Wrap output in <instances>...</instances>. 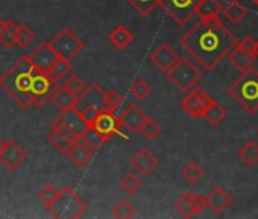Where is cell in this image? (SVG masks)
Returning a JSON list of instances; mask_svg holds the SVG:
<instances>
[{
	"instance_id": "cell-1",
	"label": "cell",
	"mask_w": 258,
	"mask_h": 219,
	"mask_svg": "<svg viewBox=\"0 0 258 219\" xmlns=\"http://www.w3.org/2000/svg\"><path fill=\"white\" fill-rule=\"evenodd\" d=\"M235 35L217 20H199L181 38V46L202 66L213 70L237 44Z\"/></svg>"
},
{
	"instance_id": "cell-2",
	"label": "cell",
	"mask_w": 258,
	"mask_h": 219,
	"mask_svg": "<svg viewBox=\"0 0 258 219\" xmlns=\"http://www.w3.org/2000/svg\"><path fill=\"white\" fill-rule=\"evenodd\" d=\"M32 76L34 66L29 60V55H22L4 75H0V88L7 91L17 105L29 110L34 106L31 93Z\"/></svg>"
},
{
	"instance_id": "cell-3",
	"label": "cell",
	"mask_w": 258,
	"mask_h": 219,
	"mask_svg": "<svg viewBox=\"0 0 258 219\" xmlns=\"http://www.w3.org/2000/svg\"><path fill=\"white\" fill-rule=\"evenodd\" d=\"M231 99L240 105L246 113L253 115L258 110V70L250 67L228 87Z\"/></svg>"
},
{
	"instance_id": "cell-4",
	"label": "cell",
	"mask_w": 258,
	"mask_h": 219,
	"mask_svg": "<svg viewBox=\"0 0 258 219\" xmlns=\"http://www.w3.org/2000/svg\"><path fill=\"white\" fill-rule=\"evenodd\" d=\"M73 106L81 113L88 125L105 110H108V94L99 84H90L85 90L76 96Z\"/></svg>"
},
{
	"instance_id": "cell-5",
	"label": "cell",
	"mask_w": 258,
	"mask_h": 219,
	"mask_svg": "<svg viewBox=\"0 0 258 219\" xmlns=\"http://www.w3.org/2000/svg\"><path fill=\"white\" fill-rule=\"evenodd\" d=\"M87 202L69 186L58 190L56 198L47 208V211L56 219H78L87 211Z\"/></svg>"
},
{
	"instance_id": "cell-6",
	"label": "cell",
	"mask_w": 258,
	"mask_h": 219,
	"mask_svg": "<svg viewBox=\"0 0 258 219\" xmlns=\"http://www.w3.org/2000/svg\"><path fill=\"white\" fill-rule=\"evenodd\" d=\"M166 73L170 82L176 85L181 91H188L190 88H193L202 76L201 70L185 57L178 58V61Z\"/></svg>"
},
{
	"instance_id": "cell-7",
	"label": "cell",
	"mask_w": 258,
	"mask_h": 219,
	"mask_svg": "<svg viewBox=\"0 0 258 219\" xmlns=\"http://www.w3.org/2000/svg\"><path fill=\"white\" fill-rule=\"evenodd\" d=\"M52 127L58 128L72 143L81 137V134L87 130L88 124L81 116V113L72 105L69 108L61 110V113L53 119Z\"/></svg>"
},
{
	"instance_id": "cell-8",
	"label": "cell",
	"mask_w": 258,
	"mask_h": 219,
	"mask_svg": "<svg viewBox=\"0 0 258 219\" xmlns=\"http://www.w3.org/2000/svg\"><path fill=\"white\" fill-rule=\"evenodd\" d=\"M49 43L52 49L55 50L56 57L67 60V61H73L85 47L84 41L69 28H64L62 31H59Z\"/></svg>"
},
{
	"instance_id": "cell-9",
	"label": "cell",
	"mask_w": 258,
	"mask_h": 219,
	"mask_svg": "<svg viewBox=\"0 0 258 219\" xmlns=\"http://www.w3.org/2000/svg\"><path fill=\"white\" fill-rule=\"evenodd\" d=\"M61 85L59 81H56L49 72H41L34 67V76H32V102L37 106L44 105L47 100H50L52 93Z\"/></svg>"
},
{
	"instance_id": "cell-10",
	"label": "cell",
	"mask_w": 258,
	"mask_h": 219,
	"mask_svg": "<svg viewBox=\"0 0 258 219\" xmlns=\"http://www.w3.org/2000/svg\"><path fill=\"white\" fill-rule=\"evenodd\" d=\"M213 102V97L205 91L202 90L201 87H193L187 91V94L182 97L181 100V108L184 110V112L193 118V119H201L204 118L205 112L208 105Z\"/></svg>"
},
{
	"instance_id": "cell-11",
	"label": "cell",
	"mask_w": 258,
	"mask_h": 219,
	"mask_svg": "<svg viewBox=\"0 0 258 219\" xmlns=\"http://www.w3.org/2000/svg\"><path fill=\"white\" fill-rule=\"evenodd\" d=\"M199 0H158V7L179 26H184L195 14Z\"/></svg>"
},
{
	"instance_id": "cell-12",
	"label": "cell",
	"mask_w": 258,
	"mask_h": 219,
	"mask_svg": "<svg viewBox=\"0 0 258 219\" xmlns=\"http://www.w3.org/2000/svg\"><path fill=\"white\" fill-rule=\"evenodd\" d=\"M28 152L26 149L16 140H7L4 142V148L0 151V165L8 172H14L22 166V163L26 160Z\"/></svg>"
},
{
	"instance_id": "cell-13",
	"label": "cell",
	"mask_w": 258,
	"mask_h": 219,
	"mask_svg": "<svg viewBox=\"0 0 258 219\" xmlns=\"http://www.w3.org/2000/svg\"><path fill=\"white\" fill-rule=\"evenodd\" d=\"M91 127L105 139V142L111 140V137H114V136H121V137L124 136L121 133V124L118 121V115L109 112V110H105V112H102L94 119Z\"/></svg>"
},
{
	"instance_id": "cell-14",
	"label": "cell",
	"mask_w": 258,
	"mask_h": 219,
	"mask_svg": "<svg viewBox=\"0 0 258 219\" xmlns=\"http://www.w3.org/2000/svg\"><path fill=\"white\" fill-rule=\"evenodd\" d=\"M175 208L182 217H193L207 208L205 196L185 192L175 201Z\"/></svg>"
},
{
	"instance_id": "cell-15",
	"label": "cell",
	"mask_w": 258,
	"mask_h": 219,
	"mask_svg": "<svg viewBox=\"0 0 258 219\" xmlns=\"http://www.w3.org/2000/svg\"><path fill=\"white\" fill-rule=\"evenodd\" d=\"M146 118L148 116L145 115V112L136 103H127L124 108H120L118 112V121L121 127H124L131 133H139Z\"/></svg>"
},
{
	"instance_id": "cell-16",
	"label": "cell",
	"mask_w": 258,
	"mask_h": 219,
	"mask_svg": "<svg viewBox=\"0 0 258 219\" xmlns=\"http://www.w3.org/2000/svg\"><path fill=\"white\" fill-rule=\"evenodd\" d=\"M28 55H29V60H31L32 66L35 69L41 70V72H49L50 67H52V64L58 58L49 41L41 43L37 49H34V52H31Z\"/></svg>"
},
{
	"instance_id": "cell-17",
	"label": "cell",
	"mask_w": 258,
	"mask_h": 219,
	"mask_svg": "<svg viewBox=\"0 0 258 219\" xmlns=\"http://www.w3.org/2000/svg\"><path fill=\"white\" fill-rule=\"evenodd\" d=\"M66 155H67V158L70 160V163H72L75 168L84 169V168H87V166L90 165V161L93 160L94 151H93L87 143H84L81 139H78V140H75V142L70 145V148H69V151H67Z\"/></svg>"
},
{
	"instance_id": "cell-18",
	"label": "cell",
	"mask_w": 258,
	"mask_h": 219,
	"mask_svg": "<svg viewBox=\"0 0 258 219\" xmlns=\"http://www.w3.org/2000/svg\"><path fill=\"white\" fill-rule=\"evenodd\" d=\"M129 165H131V168L139 175H151L155 171V168L158 165V160H157L155 154L151 152L148 148H142L139 152H136L131 157Z\"/></svg>"
},
{
	"instance_id": "cell-19",
	"label": "cell",
	"mask_w": 258,
	"mask_h": 219,
	"mask_svg": "<svg viewBox=\"0 0 258 219\" xmlns=\"http://www.w3.org/2000/svg\"><path fill=\"white\" fill-rule=\"evenodd\" d=\"M149 58L157 69H160L161 72L166 73L178 61L179 57L170 44H160L158 47H155L151 52Z\"/></svg>"
},
{
	"instance_id": "cell-20",
	"label": "cell",
	"mask_w": 258,
	"mask_h": 219,
	"mask_svg": "<svg viewBox=\"0 0 258 219\" xmlns=\"http://www.w3.org/2000/svg\"><path fill=\"white\" fill-rule=\"evenodd\" d=\"M205 201H207V207L214 213V214H220L223 213L232 202V196L229 192H226L223 187L217 186L214 187L207 196H205Z\"/></svg>"
},
{
	"instance_id": "cell-21",
	"label": "cell",
	"mask_w": 258,
	"mask_h": 219,
	"mask_svg": "<svg viewBox=\"0 0 258 219\" xmlns=\"http://www.w3.org/2000/svg\"><path fill=\"white\" fill-rule=\"evenodd\" d=\"M222 11L223 5L219 0H199L195 14H198L201 20H217L220 19Z\"/></svg>"
},
{
	"instance_id": "cell-22",
	"label": "cell",
	"mask_w": 258,
	"mask_h": 219,
	"mask_svg": "<svg viewBox=\"0 0 258 219\" xmlns=\"http://www.w3.org/2000/svg\"><path fill=\"white\" fill-rule=\"evenodd\" d=\"M228 58L229 61L232 63V66L240 70V72H244L250 67H253V63H255V55L253 53H249L246 50H243L241 47H238L237 44L234 46V49L228 53Z\"/></svg>"
},
{
	"instance_id": "cell-23",
	"label": "cell",
	"mask_w": 258,
	"mask_h": 219,
	"mask_svg": "<svg viewBox=\"0 0 258 219\" xmlns=\"http://www.w3.org/2000/svg\"><path fill=\"white\" fill-rule=\"evenodd\" d=\"M109 41H111V44H112L115 49L123 50V49H126L129 44H131V43L134 41V35H133V32L129 31L126 26L118 25V26H115V28L109 32Z\"/></svg>"
},
{
	"instance_id": "cell-24",
	"label": "cell",
	"mask_w": 258,
	"mask_h": 219,
	"mask_svg": "<svg viewBox=\"0 0 258 219\" xmlns=\"http://www.w3.org/2000/svg\"><path fill=\"white\" fill-rule=\"evenodd\" d=\"M222 14L228 22H231L234 25H238L247 17V8L243 7L238 0H231L226 7H223Z\"/></svg>"
},
{
	"instance_id": "cell-25",
	"label": "cell",
	"mask_w": 258,
	"mask_h": 219,
	"mask_svg": "<svg viewBox=\"0 0 258 219\" xmlns=\"http://www.w3.org/2000/svg\"><path fill=\"white\" fill-rule=\"evenodd\" d=\"M238 158L246 165V166H255L258 165V143L253 140H249L238 148L237 152Z\"/></svg>"
},
{
	"instance_id": "cell-26",
	"label": "cell",
	"mask_w": 258,
	"mask_h": 219,
	"mask_svg": "<svg viewBox=\"0 0 258 219\" xmlns=\"http://www.w3.org/2000/svg\"><path fill=\"white\" fill-rule=\"evenodd\" d=\"M75 99H76V96H75L72 91H69L62 84H61V85L52 93V96H50V102H52L53 105H56L58 108H61V110L72 106V105L75 103Z\"/></svg>"
},
{
	"instance_id": "cell-27",
	"label": "cell",
	"mask_w": 258,
	"mask_h": 219,
	"mask_svg": "<svg viewBox=\"0 0 258 219\" xmlns=\"http://www.w3.org/2000/svg\"><path fill=\"white\" fill-rule=\"evenodd\" d=\"M47 140H49L50 145H52L59 154H62V155L67 154V151H69V148H70V145H72V142H70L58 128H55V127H52V130L49 131Z\"/></svg>"
},
{
	"instance_id": "cell-28",
	"label": "cell",
	"mask_w": 258,
	"mask_h": 219,
	"mask_svg": "<svg viewBox=\"0 0 258 219\" xmlns=\"http://www.w3.org/2000/svg\"><path fill=\"white\" fill-rule=\"evenodd\" d=\"M49 73L56 81H59L62 84L66 81V78L72 73V61H67V60H62V58H56L55 63L52 64Z\"/></svg>"
},
{
	"instance_id": "cell-29",
	"label": "cell",
	"mask_w": 258,
	"mask_h": 219,
	"mask_svg": "<svg viewBox=\"0 0 258 219\" xmlns=\"http://www.w3.org/2000/svg\"><path fill=\"white\" fill-rule=\"evenodd\" d=\"M225 118H226V110L213 99V102L208 105L207 112L204 115V119H207L208 124H211V125H219Z\"/></svg>"
},
{
	"instance_id": "cell-30",
	"label": "cell",
	"mask_w": 258,
	"mask_h": 219,
	"mask_svg": "<svg viewBox=\"0 0 258 219\" xmlns=\"http://www.w3.org/2000/svg\"><path fill=\"white\" fill-rule=\"evenodd\" d=\"M84 143H87L93 151H99L100 148H102V145L103 143H106L105 142V139L91 127V125H88L87 127V130L81 134V137H79Z\"/></svg>"
},
{
	"instance_id": "cell-31",
	"label": "cell",
	"mask_w": 258,
	"mask_h": 219,
	"mask_svg": "<svg viewBox=\"0 0 258 219\" xmlns=\"http://www.w3.org/2000/svg\"><path fill=\"white\" fill-rule=\"evenodd\" d=\"M161 131H163V127L158 124L157 119H154V118H146V121L143 122V125H142V128H140L139 133L142 134L143 139H146V140H154L155 137H158V136L161 134Z\"/></svg>"
},
{
	"instance_id": "cell-32",
	"label": "cell",
	"mask_w": 258,
	"mask_h": 219,
	"mask_svg": "<svg viewBox=\"0 0 258 219\" xmlns=\"http://www.w3.org/2000/svg\"><path fill=\"white\" fill-rule=\"evenodd\" d=\"M126 2L136 10L140 17L149 16L158 7V0H126Z\"/></svg>"
},
{
	"instance_id": "cell-33",
	"label": "cell",
	"mask_w": 258,
	"mask_h": 219,
	"mask_svg": "<svg viewBox=\"0 0 258 219\" xmlns=\"http://www.w3.org/2000/svg\"><path fill=\"white\" fill-rule=\"evenodd\" d=\"M143 187V181L134 175V174H127L123 177V180L120 181V189L129 195H136L140 189Z\"/></svg>"
},
{
	"instance_id": "cell-34",
	"label": "cell",
	"mask_w": 258,
	"mask_h": 219,
	"mask_svg": "<svg viewBox=\"0 0 258 219\" xmlns=\"http://www.w3.org/2000/svg\"><path fill=\"white\" fill-rule=\"evenodd\" d=\"M181 175L185 181L188 183H196L202 178L204 175V169L202 166H199L196 161H188L182 169H181Z\"/></svg>"
},
{
	"instance_id": "cell-35",
	"label": "cell",
	"mask_w": 258,
	"mask_h": 219,
	"mask_svg": "<svg viewBox=\"0 0 258 219\" xmlns=\"http://www.w3.org/2000/svg\"><path fill=\"white\" fill-rule=\"evenodd\" d=\"M112 216L117 217V219H129V217H134L136 216V207L126 201V199H121L118 201L114 208H112Z\"/></svg>"
},
{
	"instance_id": "cell-36",
	"label": "cell",
	"mask_w": 258,
	"mask_h": 219,
	"mask_svg": "<svg viewBox=\"0 0 258 219\" xmlns=\"http://www.w3.org/2000/svg\"><path fill=\"white\" fill-rule=\"evenodd\" d=\"M0 43L2 46H5L7 49H13L17 46V25L13 20H8V25L0 37Z\"/></svg>"
},
{
	"instance_id": "cell-37",
	"label": "cell",
	"mask_w": 258,
	"mask_h": 219,
	"mask_svg": "<svg viewBox=\"0 0 258 219\" xmlns=\"http://www.w3.org/2000/svg\"><path fill=\"white\" fill-rule=\"evenodd\" d=\"M62 85H64L69 91H72L75 96L81 94V93L85 90V87H87L85 81H84L79 75H76V73H70V75L66 78V81L62 82Z\"/></svg>"
},
{
	"instance_id": "cell-38",
	"label": "cell",
	"mask_w": 258,
	"mask_h": 219,
	"mask_svg": "<svg viewBox=\"0 0 258 219\" xmlns=\"http://www.w3.org/2000/svg\"><path fill=\"white\" fill-rule=\"evenodd\" d=\"M35 38V34L32 32V29L26 25H17V46L25 49L28 47Z\"/></svg>"
},
{
	"instance_id": "cell-39",
	"label": "cell",
	"mask_w": 258,
	"mask_h": 219,
	"mask_svg": "<svg viewBox=\"0 0 258 219\" xmlns=\"http://www.w3.org/2000/svg\"><path fill=\"white\" fill-rule=\"evenodd\" d=\"M149 93H151V87L143 78H137L134 81V84L131 85V94L137 100H145L149 96Z\"/></svg>"
},
{
	"instance_id": "cell-40",
	"label": "cell",
	"mask_w": 258,
	"mask_h": 219,
	"mask_svg": "<svg viewBox=\"0 0 258 219\" xmlns=\"http://www.w3.org/2000/svg\"><path fill=\"white\" fill-rule=\"evenodd\" d=\"M56 195H58V189L55 186H52V184H47L44 189H41L38 192V198L43 201V204H44L46 208L50 207V204L53 202V199L56 198Z\"/></svg>"
},
{
	"instance_id": "cell-41",
	"label": "cell",
	"mask_w": 258,
	"mask_h": 219,
	"mask_svg": "<svg viewBox=\"0 0 258 219\" xmlns=\"http://www.w3.org/2000/svg\"><path fill=\"white\" fill-rule=\"evenodd\" d=\"M108 94V110L112 113H117L120 112L121 108V102H123V97L115 91V90H111V91H106Z\"/></svg>"
},
{
	"instance_id": "cell-42",
	"label": "cell",
	"mask_w": 258,
	"mask_h": 219,
	"mask_svg": "<svg viewBox=\"0 0 258 219\" xmlns=\"http://www.w3.org/2000/svg\"><path fill=\"white\" fill-rule=\"evenodd\" d=\"M237 46L241 47L243 50L249 52V53H253V50H255V38L247 35V37L241 38L240 41H237Z\"/></svg>"
},
{
	"instance_id": "cell-43",
	"label": "cell",
	"mask_w": 258,
	"mask_h": 219,
	"mask_svg": "<svg viewBox=\"0 0 258 219\" xmlns=\"http://www.w3.org/2000/svg\"><path fill=\"white\" fill-rule=\"evenodd\" d=\"M7 25H8V20H2V19H0V37H2V34H4Z\"/></svg>"
},
{
	"instance_id": "cell-44",
	"label": "cell",
	"mask_w": 258,
	"mask_h": 219,
	"mask_svg": "<svg viewBox=\"0 0 258 219\" xmlns=\"http://www.w3.org/2000/svg\"><path fill=\"white\" fill-rule=\"evenodd\" d=\"M253 55H255V58L258 60V38L255 40V50H253Z\"/></svg>"
},
{
	"instance_id": "cell-45",
	"label": "cell",
	"mask_w": 258,
	"mask_h": 219,
	"mask_svg": "<svg viewBox=\"0 0 258 219\" xmlns=\"http://www.w3.org/2000/svg\"><path fill=\"white\" fill-rule=\"evenodd\" d=\"M2 148H4V140L0 139V151H2Z\"/></svg>"
},
{
	"instance_id": "cell-46",
	"label": "cell",
	"mask_w": 258,
	"mask_h": 219,
	"mask_svg": "<svg viewBox=\"0 0 258 219\" xmlns=\"http://www.w3.org/2000/svg\"><path fill=\"white\" fill-rule=\"evenodd\" d=\"M253 4H255V5L258 7V0H253Z\"/></svg>"
}]
</instances>
